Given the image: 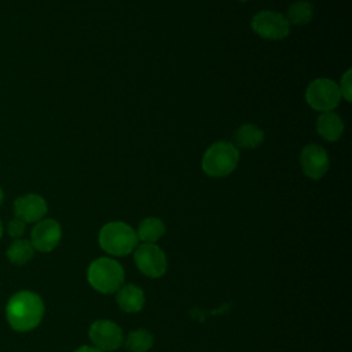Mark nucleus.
I'll list each match as a JSON object with an SVG mask.
<instances>
[{
  "label": "nucleus",
  "instance_id": "nucleus-24",
  "mask_svg": "<svg viewBox=\"0 0 352 352\" xmlns=\"http://www.w3.org/2000/svg\"><path fill=\"white\" fill-rule=\"evenodd\" d=\"M238 1H248V0H238Z\"/></svg>",
  "mask_w": 352,
  "mask_h": 352
},
{
  "label": "nucleus",
  "instance_id": "nucleus-8",
  "mask_svg": "<svg viewBox=\"0 0 352 352\" xmlns=\"http://www.w3.org/2000/svg\"><path fill=\"white\" fill-rule=\"evenodd\" d=\"M88 336L94 346L104 352L116 351L124 342L121 327L117 323L107 319L95 320L88 330Z\"/></svg>",
  "mask_w": 352,
  "mask_h": 352
},
{
  "label": "nucleus",
  "instance_id": "nucleus-19",
  "mask_svg": "<svg viewBox=\"0 0 352 352\" xmlns=\"http://www.w3.org/2000/svg\"><path fill=\"white\" fill-rule=\"evenodd\" d=\"M351 74H352V70L348 69L341 76V80H340V84H338L341 98H344L346 102L352 100V76Z\"/></svg>",
  "mask_w": 352,
  "mask_h": 352
},
{
  "label": "nucleus",
  "instance_id": "nucleus-18",
  "mask_svg": "<svg viewBox=\"0 0 352 352\" xmlns=\"http://www.w3.org/2000/svg\"><path fill=\"white\" fill-rule=\"evenodd\" d=\"M124 344L129 352H147L153 346L154 338L148 330L136 329L128 333Z\"/></svg>",
  "mask_w": 352,
  "mask_h": 352
},
{
  "label": "nucleus",
  "instance_id": "nucleus-1",
  "mask_svg": "<svg viewBox=\"0 0 352 352\" xmlns=\"http://www.w3.org/2000/svg\"><path fill=\"white\" fill-rule=\"evenodd\" d=\"M43 315L44 302L37 293L30 290L14 293L6 305L7 322L16 331H30L36 329Z\"/></svg>",
  "mask_w": 352,
  "mask_h": 352
},
{
  "label": "nucleus",
  "instance_id": "nucleus-15",
  "mask_svg": "<svg viewBox=\"0 0 352 352\" xmlns=\"http://www.w3.org/2000/svg\"><path fill=\"white\" fill-rule=\"evenodd\" d=\"M165 223L158 217H146L139 223L136 230L138 239L143 243H155L165 234Z\"/></svg>",
  "mask_w": 352,
  "mask_h": 352
},
{
  "label": "nucleus",
  "instance_id": "nucleus-22",
  "mask_svg": "<svg viewBox=\"0 0 352 352\" xmlns=\"http://www.w3.org/2000/svg\"><path fill=\"white\" fill-rule=\"evenodd\" d=\"M3 199H4V192H3V190H1V187H0V205L3 204Z\"/></svg>",
  "mask_w": 352,
  "mask_h": 352
},
{
  "label": "nucleus",
  "instance_id": "nucleus-2",
  "mask_svg": "<svg viewBox=\"0 0 352 352\" xmlns=\"http://www.w3.org/2000/svg\"><path fill=\"white\" fill-rule=\"evenodd\" d=\"M238 162L239 150L231 142L219 140L205 150L201 166L210 177H226L236 169Z\"/></svg>",
  "mask_w": 352,
  "mask_h": 352
},
{
  "label": "nucleus",
  "instance_id": "nucleus-10",
  "mask_svg": "<svg viewBox=\"0 0 352 352\" xmlns=\"http://www.w3.org/2000/svg\"><path fill=\"white\" fill-rule=\"evenodd\" d=\"M62 238L60 224L54 219H41L36 223L30 234V242L34 250L48 253L54 250Z\"/></svg>",
  "mask_w": 352,
  "mask_h": 352
},
{
  "label": "nucleus",
  "instance_id": "nucleus-4",
  "mask_svg": "<svg viewBox=\"0 0 352 352\" xmlns=\"http://www.w3.org/2000/svg\"><path fill=\"white\" fill-rule=\"evenodd\" d=\"M89 285L99 293H114L124 282V268L110 257H99L94 260L87 271Z\"/></svg>",
  "mask_w": 352,
  "mask_h": 352
},
{
  "label": "nucleus",
  "instance_id": "nucleus-21",
  "mask_svg": "<svg viewBox=\"0 0 352 352\" xmlns=\"http://www.w3.org/2000/svg\"><path fill=\"white\" fill-rule=\"evenodd\" d=\"M74 352H104L96 346H89V345H82L80 348H77Z\"/></svg>",
  "mask_w": 352,
  "mask_h": 352
},
{
  "label": "nucleus",
  "instance_id": "nucleus-9",
  "mask_svg": "<svg viewBox=\"0 0 352 352\" xmlns=\"http://www.w3.org/2000/svg\"><path fill=\"white\" fill-rule=\"evenodd\" d=\"M300 165H301L302 173L307 177L312 180H319L329 170L327 151L316 143L307 144L302 147L300 153Z\"/></svg>",
  "mask_w": 352,
  "mask_h": 352
},
{
  "label": "nucleus",
  "instance_id": "nucleus-6",
  "mask_svg": "<svg viewBox=\"0 0 352 352\" xmlns=\"http://www.w3.org/2000/svg\"><path fill=\"white\" fill-rule=\"evenodd\" d=\"M252 30L261 38L270 41H279L289 36L290 25L283 14L271 10L257 12L250 22Z\"/></svg>",
  "mask_w": 352,
  "mask_h": 352
},
{
  "label": "nucleus",
  "instance_id": "nucleus-17",
  "mask_svg": "<svg viewBox=\"0 0 352 352\" xmlns=\"http://www.w3.org/2000/svg\"><path fill=\"white\" fill-rule=\"evenodd\" d=\"M314 16V7L309 1L298 0L293 1L286 14V19L289 25H307Z\"/></svg>",
  "mask_w": 352,
  "mask_h": 352
},
{
  "label": "nucleus",
  "instance_id": "nucleus-16",
  "mask_svg": "<svg viewBox=\"0 0 352 352\" xmlns=\"http://www.w3.org/2000/svg\"><path fill=\"white\" fill-rule=\"evenodd\" d=\"M34 254V248L28 239H15L7 249V257L12 264L23 265L26 264Z\"/></svg>",
  "mask_w": 352,
  "mask_h": 352
},
{
  "label": "nucleus",
  "instance_id": "nucleus-11",
  "mask_svg": "<svg viewBox=\"0 0 352 352\" xmlns=\"http://www.w3.org/2000/svg\"><path fill=\"white\" fill-rule=\"evenodd\" d=\"M47 201L38 194H26L14 201L15 217L25 223H37L47 214Z\"/></svg>",
  "mask_w": 352,
  "mask_h": 352
},
{
  "label": "nucleus",
  "instance_id": "nucleus-5",
  "mask_svg": "<svg viewBox=\"0 0 352 352\" xmlns=\"http://www.w3.org/2000/svg\"><path fill=\"white\" fill-rule=\"evenodd\" d=\"M305 100L316 111H333L341 100L338 82L326 77L312 80L305 89Z\"/></svg>",
  "mask_w": 352,
  "mask_h": 352
},
{
  "label": "nucleus",
  "instance_id": "nucleus-23",
  "mask_svg": "<svg viewBox=\"0 0 352 352\" xmlns=\"http://www.w3.org/2000/svg\"><path fill=\"white\" fill-rule=\"evenodd\" d=\"M1 235H3V224L0 221V238H1Z\"/></svg>",
  "mask_w": 352,
  "mask_h": 352
},
{
  "label": "nucleus",
  "instance_id": "nucleus-3",
  "mask_svg": "<svg viewBox=\"0 0 352 352\" xmlns=\"http://www.w3.org/2000/svg\"><path fill=\"white\" fill-rule=\"evenodd\" d=\"M100 248L111 256H126L138 246L136 231L124 221H110L104 224L98 236Z\"/></svg>",
  "mask_w": 352,
  "mask_h": 352
},
{
  "label": "nucleus",
  "instance_id": "nucleus-14",
  "mask_svg": "<svg viewBox=\"0 0 352 352\" xmlns=\"http://www.w3.org/2000/svg\"><path fill=\"white\" fill-rule=\"evenodd\" d=\"M264 132L254 124L239 125L232 135V144L239 148H257L264 142Z\"/></svg>",
  "mask_w": 352,
  "mask_h": 352
},
{
  "label": "nucleus",
  "instance_id": "nucleus-13",
  "mask_svg": "<svg viewBox=\"0 0 352 352\" xmlns=\"http://www.w3.org/2000/svg\"><path fill=\"white\" fill-rule=\"evenodd\" d=\"M116 300L124 312L135 314L144 305V292L136 285H124L117 290Z\"/></svg>",
  "mask_w": 352,
  "mask_h": 352
},
{
  "label": "nucleus",
  "instance_id": "nucleus-7",
  "mask_svg": "<svg viewBox=\"0 0 352 352\" xmlns=\"http://www.w3.org/2000/svg\"><path fill=\"white\" fill-rule=\"evenodd\" d=\"M133 258L139 271L148 278H160L166 272V256L155 243H142L136 246Z\"/></svg>",
  "mask_w": 352,
  "mask_h": 352
},
{
  "label": "nucleus",
  "instance_id": "nucleus-20",
  "mask_svg": "<svg viewBox=\"0 0 352 352\" xmlns=\"http://www.w3.org/2000/svg\"><path fill=\"white\" fill-rule=\"evenodd\" d=\"M25 228H26V223L22 221L21 219H18V217L12 219V220L8 223V227H7L8 234H10L12 238H15V239L21 238V236L25 234Z\"/></svg>",
  "mask_w": 352,
  "mask_h": 352
},
{
  "label": "nucleus",
  "instance_id": "nucleus-12",
  "mask_svg": "<svg viewBox=\"0 0 352 352\" xmlns=\"http://www.w3.org/2000/svg\"><path fill=\"white\" fill-rule=\"evenodd\" d=\"M316 132L327 142L338 140L344 133V122L334 111H324L316 118Z\"/></svg>",
  "mask_w": 352,
  "mask_h": 352
}]
</instances>
